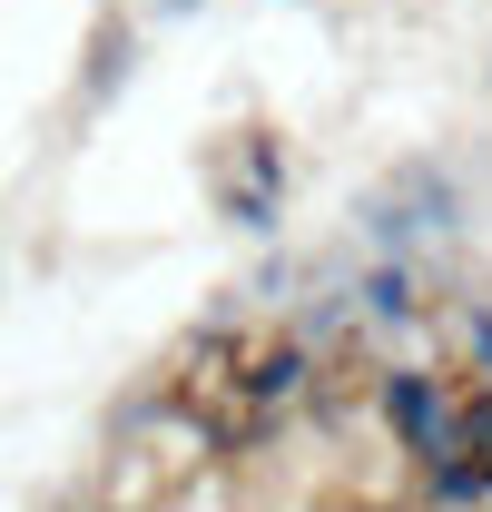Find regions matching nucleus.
I'll return each mask as SVG.
<instances>
[{
  "mask_svg": "<svg viewBox=\"0 0 492 512\" xmlns=\"http://www.w3.org/2000/svg\"><path fill=\"white\" fill-rule=\"evenodd\" d=\"M463 227H473V188H463V168H453L443 148L394 158V178L365 197V237H374V256H424L433 237H463Z\"/></svg>",
  "mask_w": 492,
  "mask_h": 512,
  "instance_id": "1",
  "label": "nucleus"
},
{
  "mask_svg": "<svg viewBox=\"0 0 492 512\" xmlns=\"http://www.w3.org/2000/svg\"><path fill=\"white\" fill-rule=\"evenodd\" d=\"M374 424L394 434V453L424 473V463H443V453H463V384H453V365H384L374 375Z\"/></svg>",
  "mask_w": 492,
  "mask_h": 512,
  "instance_id": "2",
  "label": "nucleus"
},
{
  "mask_svg": "<svg viewBox=\"0 0 492 512\" xmlns=\"http://www.w3.org/2000/svg\"><path fill=\"white\" fill-rule=\"evenodd\" d=\"M227 384H237V404H246V414L266 424V414H286V404H296V394L315 384V345L296 335V325H286V335H276L266 355H246V365H237Z\"/></svg>",
  "mask_w": 492,
  "mask_h": 512,
  "instance_id": "3",
  "label": "nucleus"
},
{
  "mask_svg": "<svg viewBox=\"0 0 492 512\" xmlns=\"http://www.w3.org/2000/svg\"><path fill=\"white\" fill-rule=\"evenodd\" d=\"M355 306H365V325H384V335H404V325L424 316V256H374L365 276H355Z\"/></svg>",
  "mask_w": 492,
  "mask_h": 512,
  "instance_id": "4",
  "label": "nucleus"
},
{
  "mask_svg": "<svg viewBox=\"0 0 492 512\" xmlns=\"http://www.w3.org/2000/svg\"><path fill=\"white\" fill-rule=\"evenodd\" d=\"M128 69H138V30L128 20H99V40H89V79H79V109H109L128 89Z\"/></svg>",
  "mask_w": 492,
  "mask_h": 512,
  "instance_id": "5",
  "label": "nucleus"
},
{
  "mask_svg": "<svg viewBox=\"0 0 492 512\" xmlns=\"http://www.w3.org/2000/svg\"><path fill=\"white\" fill-rule=\"evenodd\" d=\"M424 493H433V512H492V463L443 453V463H424Z\"/></svg>",
  "mask_w": 492,
  "mask_h": 512,
  "instance_id": "6",
  "label": "nucleus"
},
{
  "mask_svg": "<svg viewBox=\"0 0 492 512\" xmlns=\"http://www.w3.org/2000/svg\"><path fill=\"white\" fill-rule=\"evenodd\" d=\"M217 217H227V227H246V237H276V217H286V197L246 188V178H217Z\"/></svg>",
  "mask_w": 492,
  "mask_h": 512,
  "instance_id": "7",
  "label": "nucleus"
},
{
  "mask_svg": "<svg viewBox=\"0 0 492 512\" xmlns=\"http://www.w3.org/2000/svg\"><path fill=\"white\" fill-rule=\"evenodd\" d=\"M237 168H246V188L286 197V138L276 128H237Z\"/></svg>",
  "mask_w": 492,
  "mask_h": 512,
  "instance_id": "8",
  "label": "nucleus"
},
{
  "mask_svg": "<svg viewBox=\"0 0 492 512\" xmlns=\"http://www.w3.org/2000/svg\"><path fill=\"white\" fill-rule=\"evenodd\" d=\"M453 345H463V375L492 384V296H463L453 306Z\"/></svg>",
  "mask_w": 492,
  "mask_h": 512,
  "instance_id": "9",
  "label": "nucleus"
},
{
  "mask_svg": "<svg viewBox=\"0 0 492 512\" xmlns=\"http://www.w3.org/2000/svg\"><path fill=\"white\" fill-rule=\"evenodd\" d=\"M453 434H463V453H473V463H492V384H483V375L463 384V424H453Z\"/></svg>",
  "mask_w": 492,
  "mask_h": 512,
  "instance_id": "10",
  "label": "nucleus"
}]
</instances>
